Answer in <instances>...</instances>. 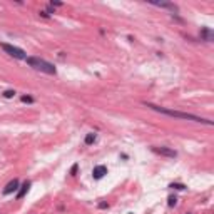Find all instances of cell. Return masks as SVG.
Wrapping results in <instances>:
<instances>
[{
    "label": "cell",
    "instance_id": "obj_1",
    "mask_svg": "<svg viewBox=\"0 0 214 214\" xmlns=\"http://www.w3.org/2000/svg\"><path fill=\"white\" fill-rule=\"evenodd\" d=\"M145 107L156 110V112H161V114H166V116L176 117V119H184V121H192V122H201V124H206V126H213V121H208V119H203V117H197L194 114H189V112H181V110H172V109H166V107H161V105L150 104V102H145Z\"/></svg>",
    "mask_w": 214,
    "mask_h": 214
},
{
    "label": "cell",
    "instance_id": "obj_2",
    "mask_svg": "<svg viewBox=\"0 0 214 214\" xmlns=\"http://www.w3.org/2000/svg\"><path fill=\"white\" fill-rule=\"evenodd\" d=\"M25 62L32 67V69L35 70H40V72H44V74H49V75H55V67H54L50 62H47V60H44V59L40 57H27L25 59Z\"/></svg>",
    "mask_w": 214,
    "mask_h": 214
},
{
    "label": "cell",
    "instance_id": "obj_3",
    "mask_svg": "<svg viewBox=\"0 0 214 214\" xmlns=\"http://www.w3.org/2000/svg\"><path fill=\"white\" fill-rule=\"evenodd\" d=\"M0 47L13 59H18V60H25V59H27V54L23 52L22 49H18V47H15V45H10V44H5V42H4V44H0Z\"/></svg>",
    "mask_w": 214,
    "mask_h": 214
},
{
    "label": "cell",
    "instance_id": "obj_4",
    "mask_svg": "<svg viewBox=\"0 0 214 214\" xmlns=\"http://www.w3.org/2000/svg\"><path fill=\"white\" fill-rule=\"evenodd\" d=\"M152 149V152H156V154H159V156H164V157H177V150L171 149V147H150Z\"/></svg>",
    "mask_w": 214,
    "mask_h": 214
},
{
    "label": "cell",
    "instance_id": "obj_5",
    "mask_svg": "<svg viewBox=\"0 0 214 214\" xmlns=\"http://www.w3.org/2000/svg\"><path fill=\"white\" fill-rule=\"evenodd\" d=\"M105 174H107V167H105V166H95L94 171H92L94 179H102Z\"/></svg>",
    "mask_w": 214,
    "mask_h": 214
},
{
    "label": "cell",
    "instance_id": "obj_6",
    "mask_svg": "<svg viewBox=\"0 0 214 214\" xmlns=\"http://www.w3.org/2000/svg\"><path fill=\"white\" fill-rule=\"evenodd\" d=\"M17 187H18V181L17 179H12L10 182L4 187V194H5V196H8V194H12V192L17 191Z\"/></svg>",
    "mask_w": 214,
    "mask_h": 214
},
{
    "label": "cell",
    "instance_id": "obj_7",
    "mask_svg": "<svg viewBox=\"0 0 214 214\" xmlns=\"http://www.w3.org/2000/svg\"><path fill=\"white\" fill-rule=\"evenodd\" d=\"M201 39L206 42H213L214 40V32L209 27H204L203 30H201Z\"/></svg>",
    "mask_w": 214,
    "mask_h": 214
},
{
    "label": "cell",
    "instance_id": "obj_8",
    "mask_svg": "<svg viewBox=\"0 0 214 214\" xmlns=\"http://www.w3.org/2000/svg\"><path fill=\"white\" fill-rule=\"evenodd\" d=\"M29 187H30V182L29 181H25L22 186H20V191L17 192V199H22L25 194H27V191H29Z\"/></svg>",
    "mask_w": 214,
    "mask_h": 214
},
{
    "label": "cell",
    "instance_id": "obj_9",
    "mask_svg": "<svg viewBox=\"0 0 214 214\" xmlns=\"http://www.w3.org/2000/svg\"><path fill=\"white\" fill-rule=\"evenodd\" d=\"M94 142H95V134H94V132L87 134V136H85V144L90 145V144H94Z\"/></svg>",
    "mask_w": 214,
    "mask_h": 214
},
{
    "label": "cell",
    "instance_id": "obj_10",
    "mask_svg": "<svg viewBox=\"0 0 214 214\" xmlns=\"http://www.w3.org/2000/svg\"><path fill=\"white\" fill-rule=\"evenodd\" d=\"M169 187H172V189H177V191H184L186 186L184 184H179V182H172V184L169 186Z\"/></svg>",
    "mask_w": 214,
    "mask_h": 214
},
{
    "label": "cell",
    "instance_id": "obj_11",
    "mask_svg": "<svg viewBox=\"0 0 214 214\" xmlns=\"http://www.w3.org/2000/svg\"><path fill=\"white\" fill-rule=\"evenodd\" d=\"M176 203H177V197H176V196H169L167 197V204L171 206V208H172V206H176Z\"/></svg>",
    "mask_w": 214,
    "mask_h": 214
},
{
    "label": "cell",
    "instance_id": "obj_12",
    "mask_svg": "<svg viewBox=\"0 0 214 214\" xmlns=\"http://www.w3.org/2000/svg\"><path fill=\"white\" fill-rule=\"evenodd\" d=\"M13 95H15V90H12V89H8V90L4 92V97H5V99H12Z\"/></svg>",
    "mask_w": 214,
    "mask_h": 214
},
{
    "label": "cell",
    "instance_id": "obj_13",
    "mask_svg": "<svg viewBox=\"0 0 214 214\" xmlns=\"http://www.w3.org/2000/svg\"><path fill=\"white\" fill-rule=\"evenodd\" d=\"M22 102H25V104H32V102H34V97H30V95H22Z\"/></svg>",
    "mask_w": 214,
    "mask_h": 214
},
{
    "label": "cell",
    "instance_id": "obj_14",
    "mask_svg": "<svg viewBox=\"0 0 214 214\" xmlns=\"http://www.w3.org/2000/svg\"><path fill=\"white\" fill-rule=\"evenodd\" d=\"M62 5H64L62 2H54V0L50 2V7H52V8H54V7H62Z\"/></svg>",
    "mask_w": 214,
    "mask_h": 214
},
{
    "label": "cell",
    "instance_id": "obj_15",
    "mask_svg": "<svg viewBox=\"0 0 214 214\" xmlns=\"http://www.w3.org/2000/svg\"><path fill=\"white\" fill-rule=\"evenodd\" d=\"M77 167H79L77 164H74V166H72V169H70V174H72V176H75V174H77Z\"/></svg>",
    "mask_w": 214,
    "mask_h": 214
},
{
    "label": "cell",
    "instance_id": "obj_16",
    "mask_svg": "<svg viewBox=\"0 0 214 214\" xmlns=\"http://www.w3.org/2000/svg\"><path fill=\"white\" fill-rule=\"evenodd\" d=\"M105 208H109L107 203H99V209H105Z\"/></svg>",
    "mask_w": 214,
    "mask_h": 214
},
{
    "label": "cell",
    "instance_id": "obj_17",
    "mask_svg": "<svg viewBox=\"0 0 214 214\" xmlns=\"http://www.w3.org/2000/svg\"><path fill=\"white\" fill-rule=\"evenodd\" d=\"M40 15H42L44 18H49V13H47V12H40Z\"/></svg>",
    "mask_w": 214,
    "mask_h": 214
}]
</instances>
